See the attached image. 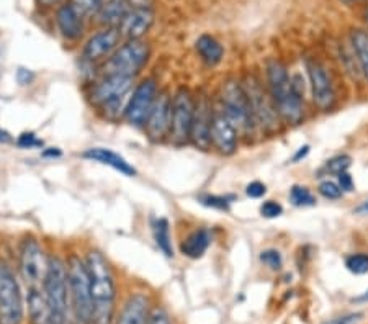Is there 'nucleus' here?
Segmentation results:
<instances>
[{
  "instance_id": "nucleus-1",
  "label": "nucleus",
  "mask_w": 368,
  "mask_h": 324,
  "mask_svg": "<svg viewBox=\"0 0 368 324\" xmlns=\"http://www.w3.org/2000/svg\"><path fill=\"white\" fill-rule=\"evenodd\" d=\"M267 82L282 121L288 125H300L305 117V103L303 92L298 85L296 77L292 79L280 61L270 59L267 63Z\"/></svg>"
},
{
  "instance_id": "nucleus-2",
  "label": "nucleus",
  "mask_w": 368,
  "mask_h": 324,
  "mask_svg": "<svg viewBox=\"0 0 368 324\" xmlns=\"http://www.w3.org/2000/svg\"><path fill=\"white\" fill-rule=\"evenodd\" d=\"M85 264L90 275L92 305H94L92 324H113L116 287L112 267L99 251L87 254Z\"/></svg>"
},
{
  "instance_id": "nucleus-3",
  "label": "nucleus",
  "mask_w": 368,
  "mask_h": 324,
  "mask_svg": "<svg viewBox=\"0 0 368 324\" xmlns=\"http://www.w3.org/2000/svg\"><path fill=\"white\" fill-rule=\"evenodd\" d=\"M48 303L54 314L56 324H68L71 310V292H69V274L68 265L59 257H50L48 261V272L43 283Z\"/></svg>"
},
{
  "instance_id": "nucleus-4",
  "label": "nucleus",
  "mask_w": 368,
  "mask_h": 324,
  "mask_svg": "<svg viewBox=\"0 0 368 324\" xmlns=\"http://www.w3.org/2000/svg\"><path fill=\"white\" fill-rule=\"evenodd\" d=\"M69 292H71V310L77 324H92L94 305H92L90 275L87 264L72 256L68 261Z\"/></svg>"
},
{
  "instance_id": "nucleus-5",
  "label": "nucleus",
  "mask_w": 368,
  "mask_h": 324,
  "mask_svg": "<svg viewBox=\"0 0 368 324\" xmlns=\"http://www.w3.org/2000/svg\"><path fill=\"white\" fill-rule=\"evenodd\" d=\"M221 107L223 113L229 118L231 123L238 128L239 133L252 134L256 130L251 103L243 84L238 81H226L221 89Z\"/></svg>"
},
{
  "instance_id": "nucleus-6",
  "label": "nucleus",
  "mask_w": 368,
  "mask_h": 324,
  "mask_svg": "<svg viewBox=\"0 0 368 324\" xmlns=\"http://www.w3.org/2000/svg\"><path fill=\"white\" fill-rule=\"evenodd\" d=\"M149 59V46L141 39H131L118 48L103 65V76L136 79Z\"/></svg>"
},
{
  "instance_id": "nucleus-7",
  "label": "nucleus",
  "mask_w": 368,
  "mask_h": 324,
  "mask_svg": "<svg viewBox=\"0 0 368 324\" xmlns=\"http://www.w3.org/2000/svg\"><path fill=\"white\" fill-rule=\"evenodd\" d=\"M243 87L249 99V103H251L256 125L260 126L265 133H275V131H278L282 118H280L277 107H275L274 100H272L270 92H267L264 87H262L260 81H258L256 76L245 77Z\"/></svg>"
},
{
  "instance_id": "nucleus-8",
  "label": "nucleus",
  "mask_w": 368,
  "mask_h": 324,
  "mask_svg": "<svg viewBox=\"0 0 368 324\" xmlns=\"http://www.w3.org/2000/svg\"><path fill=\"white\" fill-rule=\"evenodd\" d=\"M23 296L15 274L6 264L0 265V324H21Z\"/></svg>"
},
{
  "instance_id": "nucleus-9",
  "label": "nucleus",
  "mask_w": 368,
  "mask_h": 324,
  "mask_svg": "<svg viewBox=\"0 0 368 324\" xmlns=\"http://www.w3.org/2000/svg\"><path fill=\"white\" fill-rule=\"evenodd\" d=\"M195 100L192 92L182 87L172 97V117H170V141L182 146L190 141L192 121H194Z\"/></svg>"
},
{
  "instance_id": "nucleus-10",
  "label": "nucleus",
  "mask_w": 368,
  "mask_h": 324,
  "mask_svg": "<svg viewBox=\"0 0 368 324\" xmlns=\"http://www.w3.org/2000/svg\"><path fill=\"white\" fill-rule=\"evenodd\" d=\"M48 257L41 244L34 238H26L20 247V274L26 287L43 288L48 272Z\"/></svg>"
},
{
  "instance_id": "nucleus-11",
  "label": "nucleus",
  "mask_w": 368,
  "mask_h": 324,
  "mask_svg": "<svg viewBox=\"0 0 368 324\" xmlns=\"http://www.w3.org/2000/svg\"><path fill=\"white\" fill-rule=\"evenodd\" d=\"M306 72H308L311 97L314 105L323 112L331 110L336 103V89L326 65L319 63L318 59L309 58L306 59Z\"/></svg>"
},
{
  "instance_id": "nucleus-12",
  "label": "nucleus",
  "mask_w": 368,
  "mask_h": 324,
  "mask_svg": "<svg viewBox=\"0 0 368 324\" xmlns=\"http://www.w3.org/2000/svg\"><path fill=\"white\" fill-rule=\"evenodd\" d=\"M157 99V84L154 79H146L131 94L125 118L134 126H144Z\"/></svg>"
},
{
  "instance_id": "nucleus-13",
  "label": "nucleus",
  "mask_w": 368,
  "mask_h": 324,
  "mask_svg": "<svg viewBox=\"0 0 368 324\" xmlns=\"http://www.w3.org/2000/svg\"><path fill=\"white\" fill-rule=\"evenodd\" d=\"M213 107L207 95H201L195 100L194 121H192L190 141L201 151H208L212 146V125H213Z\"/></svg>"
},
{
  "instance_id": "nucleus-14",
  "label": "nucleus",
  "mask_w": 368,
  "mask_h": 324,
  "mask_svg": "<svg viewBox=\"0 0 368 324\" xmlns=\"http://www.w3.org/2000/svg\"><path fill=\"white\" fill-rule=\"evenodd\" d=\"M170 117H172V97H169L167 92H162L157 95L154 107L144 125L151 141H162L165 136H169Z\"/></svg>"
},
{
  "instance_id": "nucleus-15",
  "label": "nucleus",
  "mask_w": 368,
  "mask_h": 324,
  "mask_svg": "<svg viewBox=\"0 0 368 324\" xmlns=\"http://www.w3.org/2000/svg\"><path fill=\"white\" fill-rule=\"evenodd\" d=\"M133 77H123V76H103L102 81L92 89L90 99L97 107H105L107 103L118 100L121 97H126L133 92Z\"/></svg>"
},
{
  "instance_id": "nucleus-16",
  "label": "nucleus",
  "mask_w": 368,
  "mask_h": 324,
  "mask_svg": "<svg viewBox=\"0 0 368 324\" xmlns=\"http://www.w3.org/2000/svg\"><path fill=\"white\" fill-rule=\"evenodd\" d=\"M212 144L221 154L231 156L238 150L239 131L223 112H214L212 125Z\"/></svg>"
},
{
  "instance_id": "nucleus-17",
  "label": "nucleus",
  "mask_w": 368,
  "mask_h": 324,
  "mask_svg": "<svg viewBox=\"0 0 368 324\" xmlns=\"http://www.w3.org/2000/svg\"><path fill=\"white\" fill-rule=\"evenodd\" d=\"M120 30L105 28L100 33L94 34V37L85 43L82 56H84V59L89 61V63H95V61H100L103 58H110L113 52L120 48L118 46L120 45Z\"/></svg>"
},
{
  "instance_id": "nucleus-18",
  "label": "nucleus",
  "mask_w": 368,
  "mask_h": 324,
  "mask_svg": "<svg viewBox=\"0 0 368 324\" xmlns=\"http://www.w3.org/2000/svg\"><path fill=\"white\" fill-rule=\"evenodd\" d=\"M152 23H154V13L151 12V8H131L118 30L123 38L131 41V39H141L151 30Z\"/></svg>"
},
{
  "instance_id": "nucleus-19",
  "label": "nucleus",
  "mask_w": 368,
  "mask_h": 324,
  "mask_svg": "<svg viewBox=\"0 0 368 324\" xmlns=\"http://www.w3.org/2000/svg\"><path fill=\"white\" fill-rule=\"evenodd\" d=\"M149 306H151V301H149L147 295H144V293H133L126 300V303L123 305L116 324H147L149 316H151Z\"/></svg>"
},
{
  "instance_id": "nucleus-20",
  "label": "nucleus",
  "mask_w": 368,
  "mask_h": 324,
  "mask_svg": "<svg viewBox=\"0 0 368 324\" xmlns=\"http://www.w3.org/2000/svg\"><path fill=\"white\" fill-rule=\"evenodd\" d=\"M56 23H58L61 34L68 39H77L84 33V15L74 7V3H68L59 8Z\"/></svg>"
},
{
  "instance_id": "nucleus-21",
  "label": "nucleus",
  "mask_w": 368,
  "mask_h": 324,
  "mask_svg": "<svg viewBox=\"0 0 368 324\" xmlns=\"http://www.w3.org/2000/svg\"><path fill=\"white\" fill-rule=\"evenodd\" d=\"M28 303V316L32 324H56L54 314L51 312V306L43 292V288H30L26 295Z\"/></svg>"
},
{
  "instance_id": "nucleus-22",
  "label": "nucleus",
  "mask_w": 368,
  "mask_h": 324,
  "mask_svg": "<svg viewBox=\"0 0 368 324\" xmlns=\"http://www.w3.org/2000/svg\"><path fill=\"white\" fill-rule=\"evenodd\" d=\"M85 159H90L94 162H99V164L108 165V168L118 170V172L123 175H128V177H133L136 175V169L130 164L125 157L118 154V152L107 150V148H90L84 152Z\"/></svg>"
},
{
  "instance_id": "nucleus-23",
  "label": "nucleus",
  "mask_w": 368,
  "mask_h": 324,
  "mask_svg": "<svg viewBox=\"0 0 368 324\" xmlns=\"http://www.w3.org/2000/svg\"><path fill=\"white\" fill-rule=\"evenodd\" d=\"M209 244H212V234L208 230H195L183 239L181 244V251L183 256L190 257V259H200L208 251Z\"/></svg>"
},
{
  "instance_id": "nucleus-24",
  "label": "nucleus",
  "mask_w": 368,
  "mask_h": 324,
  "mask_svg": "<svg viewBox=\"0 0 368 324\" xmlns=\"http://www.w3.org/2000/svg\"><path fill=\"white\" fill-rule=\"evenodd\" d=\"M130 10L128 0H108L99 13V20L100 23L107 25V28H118Z\"/></svg>"
},
{
  "instance_id": "nucleus-25",
  "label": "nucleus",
  "mask_w": 368,
  "mask_h": 324,
  "mask_svg": "<svg viewBox=\"0 0 368 324\" xmlns=\"http://www.w3.org/2000/svg\"><path fill=\"white\" fill-rule=\"evenodd\" d=\"M196 51H198L200 58L208 65H218L223 61V56H225L221 43L209 37V34H201L196 39Z\"/></svg>"
},
{
  "instance_id": "nucleus-26",
  "label": "nucleus",
  "mask_w": 368,
  "mask_h": 324,
  "mask_svg": "<svg viewBox=\"0 0 368 324\" xmlns=\"http://www.w3.org/2000/svg\"><path fill=\"white\" fill-rule=\"evenodd\" d=\"M350 45H352L354 54H356L360 72L368 81V33L365 30H354V32L350 33Z\"/></svg>"
},
{
  "instance_id": "nucleus-27",
  "label": "nucleus",
  "mask_w": 368,
  "mask_h": 324,
  "mask_svg": "<svg viewBox=\"0 0 368 324\" xmlns=\"http://www.w3.org/2000/svg\"><path fill=\"white\" fill-rule=\"evenodd\" d=\"M152 236H154L157 247L161 249L162 254L167 257H174L172 238H170V226L165 218H156V220L152 221Z\"/></svg>"
},
{
  "instance_id": "nucleus-28",
  "label": "nucleus",
  "mask_w": 368,
  "mask_h": 324,
  "mask_svg": "<svg viewBox=\"0 0 368 324\" xmlns=\"http://www.w3.org/2000/svg\"><path fill=\"white\" fill-rule=\"evenodd\" d=\"M290 201L295 207H313L316 203V199L308 187L293 185L290 190Z\"/></svg>"
},
{
  "instance_id": "nucleus-29",
  "label": "nucleus",
  "mask_w": 368,
  "mask_h": 324,
  "mask_svg": "<svg viewBox=\"0 0 368 324\" xmlns=\"http://www.w3.org/2000/svg\"><path fill=\"white\" fill-rule=\"evenodd\" d=\"M345 267H347L349 272L356 275L368 274V254L365 252L350 254L347 259H345Z\"/></svg>"
},
{
  "instance_id": "nucleus-30",
  "label": "nucleus",
  "mask_w": 368,
  "mask_h": 324,
  "mask_svg": "<svg viewBox=\"0 0 368 324\" xmlns=\"http://www.w3.org/2000/svg\"><path fill=\"white\" fill-rule=\"evenodd\" d=\"M108 0H72L74 7L77 8L82 15H99L105 3Z\"/></svg>"
},
{
  "instance_id": "nucleus-31",
  "label": "nucleus",
  "mask_w": 368,
  "mask_h": 324,
  "mask_svg": "<svg viewBox=\"0 0 368 324\" xmlns=\"http://www.w3.org/2000/svg\"><path fill=\"white\" fill-rule=\"evenodd\" d=\"M350 164H352V159H350V156L347 154H339V156H334L332 159H329L326 162V170L329 174H334V175H339L343 172H347Z\"/></svg>"
},
{
  "instance_id": "nucleus-32",
  "label": "nucleus",
  "mask_w": 368,
  "mask_h": 324,
  "mask_svg": "<svg viewBox=\"0 0 368 324\" xmlns=\"http://www.w3.org/2000/svg\"><path fill=\"white\" fill-rule=\"evenodd\" d=\"M200 203L208 208L220 210V212H229L231 201L227 196H223V195H201Z\"/></svg>"
},
{
  "instance_id": "nucleus-33",
  "label": "nucleus",
  "mask_w": 368,
  "mask_h": 324,
  "mask_svg": "<svg viewBox=\"0 0 368 324\" xmlns=\"http://www.w3.org/2000/svg\"><path fill=\"white\" fill-rule=\"evenodd\" d=\"M260 261L262 264H265L272 270H278L283 264L282 254H280L277 249H267V251H262Z\"/></svg>"
},
{
  "instance_id": "nucleus-34",
  "label": "nucleus",
  "mask_w": 368,
  "mask_h": 324,
  "mask_svg": "<svg viewBox=\"0 0 368 324\" xmlns=\"http://www.w3.org/2000/svg\"><path fill=\"white\" fill-rule=\"evenodd\" d=\"M319 194H321L326 200H339L343 196L344 192L340 190L339 183L331 182V181H324L319 183Z\"/></svg>"
},
{
  "instance_id": "nucleus-35",
  "label": "nucleus",
  "mask_w": 368,
  "mask_h": 324,
  "mask_svg": "<svg viewBox=\"0 0 368 324\" xmlns=\"http://www.w3.org/2000/svg\"><path fill=\"white\" fill-rule=\"evenodd\" d=\"M260 214L264 218H269V220H272V218H278L283 214V207L278 201L267 200L260 205Z\"/></svg>"
},
{
  "instance_id": "nucleus-36",
  "label": "nucleus",
  "mask_w": 368,
  "mask_h": 324,
  "mask_svg": "<svg viewBox=\"0 0 368 324\" xmlns=\"http://www.w3.org/2000/svg\"><path fill=\"white\" fill-rule=\"evenodd\" d=\"M17 144L23 150H32V148H41L43 146V139H39L37 134L28 131V133H21L19 139H17Z\"/></svg>"
},
{
  "instance_id": "nucleus-37",
  "label": "nucleus",
  "mask_w": 368,
  "mask_h": 324,
  "mask_svg": "<svg viewBox=\"0 0 368 324\" xmlns=\"http://www.w3.org/2000/svg\"><path fill=\"white\" fill-rule=\"evenodd\" d=\"M267 194V187L265 183L262 182H251L247 187H245V195L251 196V199H262Z\"/></svg>"
},
{
  "instance_id": "nucleus-38",
  "label": "nucleus",
  "mask_w": 368,
  "mask_h": 324,
  "mask_svg": "<svg viewBox=\"0 0 368 324\" xmlns=\"http://www.w3.org/2000/svg\"><path fill=\"white\" fill-rule=\"evenodd\" d=\"M362 318H363L362 313H349V314H343V316L332 318L324 324H357Z\"/></svg>"
},
{
  "instance_id": "nucleus-39",
  "label": "nucleus",
  "mask_w": 368,
  "mask_h": 324,
  "mask_svg": "<svg viewBox=\"0 0 368 324\" xmlns=\"http://www.w3.org/2000/svg\"><path fill=\"white\" fill-rule=\"evenodd\" d=\"M147 324H172V323H170V318L165 310L156 308L154 312H151V316H149Z\"/></svg>"
},
{
  "instance_id": "nucleus-40",
  "label": "nucleus",
  "mask_w": 368,
  "mask_h": 324,
  "mask_svg": "<svg viewBox=\"0 0 368 324\" xmlns=\"http://www.w3.org/2000/svg\"><path fill=\"white\" fill-rule=\"evenodd\" d=\"M337 183H339L340 190L343 192H354V188H356V185H354L352 175H350L349 172H343L337 175Z\"/></svg>"
},
{
  "instance_id": "nucleus-41",
  "label": "nucleus",
  "mask_w": 368,
  "mask_h": 324,
  "mask_svg": "<svg viewBox=\"0 0 368 324\" xmlns=\"http://www.w3.org/2000/svg\"><path fill=\"white\" fill-rule=\"evenodd\" d=\"M33 79H34V74H33L32 71H28V69L20 68V69H19V72H17V81H19L21 85H28V84H32Z\"/></svg>"
},
{
  "instance_id": "nucleus-42",
  "label": "nucleus",
  "mask_w": 368,
  "mask_h": 324,
  "mask_svg": "<svg viewBox=\"0 0 368 324\" xmlns=\"http://www.w3.org/2000/svg\"><path fill=\"white\" fill-rule=\"evenodd\" d=\"M308 154H309V146H308V144H305V146H301L300 150L295 152V156H293L292 161L293 162H300L301 159H305V157Z\"/></svg>"
},
{
  "instance_id": "nucleus-43",
  "label": "nucleus",
  "mask_w": 368,
  "mask_h": 324,
  "mask_svg": "<svg viewBox=\"0 0 368 324\" xmlns=\"http://www.w3.org/2000/svg\"><path fill=\"white\" fill-rule=\"evenodd\" d=\"M12 141H13L12 134L8 133L7 130L0 128V144H8V143H12Z\"/></svg>"
},
{
  "instance_id": "nucleus-44",
  "label": "nucleus",
  "mask_w": 368,
  "mask_h": 324,
  "mask_svg": "<svg viewBox=\"0 0 368 324\" xmlns=\"http://www.w3.org/2000/svg\"><path fill=\"white\" fill-rule=\"evenodd\" d=\"M43 156L45 157H59L61 151L58 150V148H48L46 151H43Z\"/></svg>"
},
{
  "instance_id": "nucleus-45",
  "label": "nucleus",
  "mask_w": 368,
  "mask_h": 324,
  "mask_svg": "<svg viewBox=\"0 0 368 324\" xmlns=\"http://www.w3.org/2000/svg\"><path fill=\"white\" fill-rule=\"evenodd\" d=\"M354 212L358 213V214H368V200L363 201V203L360 205V207H357Z\"/></svg>"
},
{
  "instance_id": "nucleus-46",
  "label": "nucleus",
  "mask_w": 368,
  "mask_h": 324,
  "mask_svg": "<svg viewBox=\"0 0 368 324\" xmlns=\"http://www.w3.org/2000/svg\"><path fill=\"white\" fill-rule=\"evenodd\" d=\"M354 301H357V303H365V301H368V290L363 293V295L357 296V298H354Z\"/></svg>"
},
{
  "instance_id": "nucleus-47",
  "label": "nucleus",
  "mask_w": 368,
  "mask_h": 324,
  "mask_svg": "<svg viewBox=\"0 0 368 324\" xmlns=\"http://www.w3.org/2000/svg\"><path fill=\"white\" fill-rule=\"evenodd\" d=\"M39 2H41V6L50 7V6H52V3H56V2H58V0H39Z\"/></svg>"
},
{
  "instance_id": "nucleus-48",
  "label": "nucleus",
  "mask_w": 368,
  "mask_h": 324,
  "mask_svg": "<svg viewBox=\"0 0 368 324\" xmlns=\"http://www.w3.org/2000/svg\"><path fill=\"white\" fill-rule=\"evenodd\" d=\"M367 23H368V12H367Z\"/></svg>"
}]
</instances>
